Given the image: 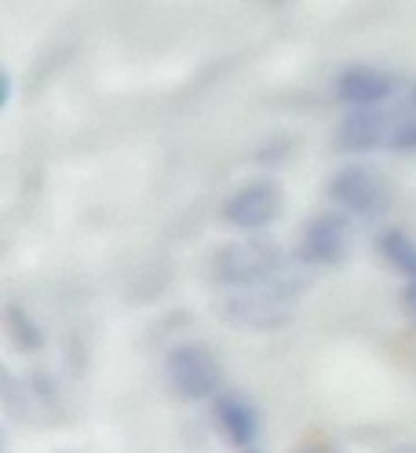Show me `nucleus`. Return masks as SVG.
I'll use <instances>...</instances> for the list:
<instances>
[{
  "mask_svg": "<svg viewBox=\"0 0 416 453\" xmlns=\"http://www.w3.org/2000/svg\"><path fill=\"white\" fill-rule=\"evenodd\" d=\"M299 453H332V449H325V446H303Z\"/></svg>",
  "mask_w": 416,
  "mask_h": 453,
  "instance_id": "f8f14e48",
  "label": "nucleus"
},
{
  "mask_svg": "<svg viewBox=\"0 0 416 453\" xmlns=\"http://www.w3.org/2000/svg\"><path fill=\"white\" fill-rule=\"evenodd\" d=\"M337 99L344 106H383L398 96V77H391L387 70L376 66H347L337 73Z\"/></svg>",
  "mask_w": 416,
  "mask_h": 453,
  "instance_id": "6e6552de",
  "label": "nucleus"
},
{
  "mask_svg": "<svg viewBox=\"0 0 416 453\" xmlns=\"http://www.w3.org/2000/svg\"><path fill=\"white\" fill-rule=\"evenodd\" d=\"M282 212V190L270 180H253L238 187L223 202V223L234 226L241 234H256L263 226H270Z\"/></svg>",
  "mask_w": 416,
  "mask_h": 453,
  "instance_id": "423d86ee",
  "label": "nucleus"
},
{
  "mask_svg": "<svg viewBox=\"0 0 416 453\" xmlns=\"http://www.w3.org/2000/svg\"><path fill=\"white\" fill-rule=\"evenodd\" d=\"M296 293H299V281L289 274H277L253 289H227L219 311H223V319L231 326L253 329V333H270V329H282L292 319Z\"/></svg>",
  "mask_w": 416,
  "mask_h": 453,
  "instance_id": "f03ea898",
  "label": "nucleus"
},
{
  "mask_svg": "<svg viewBox=\"0 0 416 453\" xmlns=\"http://www.w3.org/2000/svg\"><path fill=\"white\" fill-rule=\"evenodd\" d=\"M380 252H383V260L391 264L398 274L416 281V238H409L402 231H387L380 238Z\"/></svg>",
  "mask_w": 416,
  "mask_h": 453,
  "instance_id": "9d476101",
  "label": "nucleus"
},
{
  "mask_svg": "<svg viewBox=\"0 0 416 453\" xmlns=\"http://www.w3.org/2000/svg\"><path fill=\"white\" fill-rule=\"evenodd\" d=\"M277 274H285V267H282L277 249L267 245V242L223 245L212 260V278L223 289H253V286H263V281H270Z\"/></svg>",
  "mask_w": 416,
  "mask_h": 453,
  "instance_id": "7ed1b4c3",
  "label": "nucleus"
},
{
  "mask_svg": "<svg viewBox=\"0 0 416 453\" xmlns=\"http://www.w3.org/2000/svg\"><path fill=\"white\" fill-rule=\"evenodd\" d=\"M351 249V226L344 212H318L307 219L299 238V260L314 267H337L344 264Z\"/></svg>",
  "mask_w": 416,
  "mask_h": 453,
  "instance_id": "0eeeda50",
  "label": "nucleus"
},
{
  "mask_svg": "<svg viewBox=\"0 0 416 453\" xmlns=\"http://www.w3.org/2000/svg\"><path fill=\"white\" fill-rule=\"evenodd\" d=\"M164 373H169V384L176 395L190 403H205L219 395V384H223V370L208 348L201 344H179L164 358Z\"/></svg>",
  "mask_w": 416,
  "mask_h": 453,
  "instance_id": "39448f33",
  "label": "nucleus"
},
{
  "mask_svg": "<svg viewBox=\"0 0 416 453\" xmlns=\"http://www.w3.org/2000/svg\"><path fill=\"white\" fill-rule=\"evenodd\" d=\"M402 303H405V315L416 322V281H409L405 293H402Z\"/></svg>",
  "mask_w": 416,
  "mask_h": 453,
  "instance_id": "9b49d317",
  "label": "nucleus"
},
{
  "mask_svg": "<svg viewBox=\"0 0 416 453\" xmlns=\"http://www.w3.org/2000/svg\"><path fill=\"white\" fill-rule=\"evenodd\" d=\"M329 197L337 202V209L344 216H358V219H376L391 209V183H387L380 173L366 165H347L340 168L329 183Z\"/></svg>",
  "mask_w": 416,
  "mask_h": 453,
  "instance_id": "20e7f679",
  "label": "nucleus"
},
{
  "mask_svg": "<svg viewBox=\"0 0 416 453\" xmlns=\"http://www.w3.org/2000/svg\"><path fill=\"white\" fill-rule=\"evenodd\" d=\"M216 420L234 446H248L260 435V413L248 399H241V395H219Z\"/></svg>",
  "mask_w": 416,
  "mask_h": 453,
  "instance_id": "1a4fd4ad",
  "label": "nucleus"
},
{
  "mask_svg": "<svg viewBox=\"0 0 416 453\" xmlns=\"http://www.w3.org/2000/svg\"><path fill=\"white\" fill-rule=\"evenodd\" d=\"M395 453H416V446H402V449H395Z\"/></svg>",
  "mask_w": 416,
  "mask_h": 453,
  "instance_id": "ddd939ff",
  "label": "nucleus"
},
{
  "mask_svg": "<svg viewBox=\"0 0 416 453\" xmlns=\"http://www.w3.org/2000/svg\"><path fill=\"white\" fill-rule=\"evenodd\" d=\"M337 147L347 154H416V81L409 99L391 106H354L337 125Z\"/></svg>",
  "mask_w": 416,
  "mask_h": 453,
  "instance_id": "f257e3e1",
  "label": "nucleus"
}]
</instances>
